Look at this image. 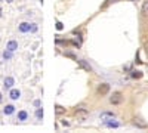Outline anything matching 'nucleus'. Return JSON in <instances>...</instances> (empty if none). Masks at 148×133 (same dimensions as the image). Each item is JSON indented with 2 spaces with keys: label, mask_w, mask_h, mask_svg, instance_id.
Returning a JSON list of instances; mask_svg holds the SVG:
<instances>
[{
  "label": "nucleus",
  "mask_w": 148,
  "mask_h": 133,
  "mask_svg": "<svg viewBox=\"0 0 148 133\" xmlns=\"http://www.w3.org/2000/svg\"><path fill=\"white\" fill-rule=\"evenodd\" d=\"M111 90V86H110V83H99L98 84V87H96V95L98 96H107Z\"/></svg>",
  "instance_id": "obj_1"
},
{
  "label": "nucleus",
  "mask_w": 148,
  "mask_h": 133,
  "mask_svg": "<svg viewBox=\"0 0 148 133\" xmlns=\"http://www.w3.org/2000/svg\"><path fill=\"white\" fill-rule=\"evenodd\" d=\"M123 101H125V96H123L121 92H114L110 96V104L111 105H120Z\"/></svg>",
  "instance_id": "obj_2"
},
{
  "label": "nucleus",
  "mask_w": 148,
  "mask_h": 133,
  "mask_svg": "<svg viewBox=\"0 0 148 133\" xmlns=\"http://www.w3.org/2000/svg\"><path fill=\"white\" fill-rule=\"evenodd\" d=\"M74 115H77L79 120H82V121H83V120H86V117L89 115V111L86 110V108H77V110L74 111Z\"/></svg>",
  "instance_id": "obj_3"
},
{
  "label": "nucleus",
  "mask_w": 148,
  "mask_h": 133,
  "mask_svg": "<svg viewBox=\"0 0 148 133\" xmlns=\"http://www.w3.org/2000/svg\"><path fill=\"white\" fill-rule=\"evenodd\" d=\"M132 126L136 129H148V124L145 121H142L141 118H133L132 120Z\"/></svg>",
  "instance_id": "obj_4"
},
{
  "label": "nucleus",
  "mask_w": 148,
  "mask_h": 133,
  "mask_svg": "<svg viewBox=\"0 0 148 133\" xmlns=\"http://www.w3.org/2000/svg\"><path fill=\"white\" fill-rule=\"evenodd\" d=\"M79 65H80V68H83V70H86V71H88V72H93V68L88 64V62H86L84 61V59H77V61H76Z\"/></svg>",
  "instance_id": "obj_5"
},
{
  "label": "nucleus",
  "mask_w": 148,
  "mask_h": 133,
  "mask_svg": "<svg viewBox=\"0 0 148 133\" xmlns=\"http://www.w3.org/2000/svg\"><path fill=\"white\" fill-rule=\"evenodd\" d=\"M18 31L19 33H30L31 31V24L28 22H21L18 25Z\"/></svg>",
  "instance_id": "obj_6"
},
{
  "label": "nucleus",
  "mask_w": 148,
  "mask_h": 133,
  "mask_svg": "<svg viewBox=\"0 0 148 133\" xmlns=\"http://www.w3.org/2000/svg\"><path fill=\"white\" fill-rule=\"evenodd\" d=\"M116 118V114L111 113V111H105L101 114V120H104V121H108V120H114Z\"/></svg>",
  "instance_id": "obj_7"
},
{
  "label": "nucleus",
  "mask_w": 148,
  "mask_h": 133,
  "mask_svg": "<svg viewBox=\"0 0 148 133\" xmlns=\"http://www.w3.org/2000/svg\"><path fill=\"white\" fill-rule=\"evenodd\" d=\"M6 49L10 50V52H15L18 49V42L16 40H9L8 44H6Z\"/></svg>",
  "instance_id": "obj_8"
},
{
  "label": "nucleus",
  "mask_w": 148,
  "mask_h": 133,
  "mask_svg": "<svg viewBox=\"0 0 148 133\" xmlns=\"http://www.w3.org/2000/svg\"><path fill=\"white\" fill-rule=\"evenodd\" d=\"M9 98H10L12 101L19 99V98H21V92H19L18 89H10V92H9Z\"/></svg>",
  "instance_id": "obj_9"
},
{
  "label": "nucleus",
  "mask_w": 148,
  "mask_h": 133,
  "mask_svg": "<svg viewBox=\"0 0 148 133\" xmlns=\"http://www.w3.org/2000/svg\"><path fill=\"white\" fill-rule=\"evenodd\" d=\"M14 84H15V78L14 77H6L5 78V84H3L5 89H12V87H14Z\"/></svg>",
  "instance_id": "obj_10"
},
{
  "label": "nucleus",
  "mask_w": 148,
  "mask_h": 133,
  "mask_svg": "<svg viewBox=\"0 0 148 133\" xmlns=\"http://www.w3.org/2000/svg\"><path fill=\"white\" fill-rule=\"evenodd\" d=\"M3 113H5L6 115H12V114L15 113V106L12 105V104H10V105H6V106H5V110H3Z\"/></svg>",
  "instance_id": "obj_11"
},
{
  "label": "nucleus",
  "mask_w": 148,
  "mask_h": 133,
  "mask_svg": "<svg viewBox=\"0 0 148 133\" xmlns=\"http://www.w3.org/2000/svg\"><path fill=\"white\" fill-rule=\"evenodd\" d=\"M130 77H132V78H142V77H144V72H142V71H138V70H135V71L130 72Z\"/></svg>",
  "instance_id": "obj_12"
},
{
  "label": "nucleus",
  "mask_w": 148,
  "mask_h": 133,
  "mask_svg": "<svg viewBox=\"0 0 148 133\" xmlns=\"http://www.w3.org/2000/svg\"><path fill=\"white\" fill-rule=\"evenodd\" d=\"M27 118H28V113L27 111H19L18 113V120L19 121H25Z\"/></svg>",
  "instance_id": "obj_13"
},
{
  "label": "nucleus",
  "mask_w": 148,
  "mask_h": 133,
  "mask_svg": "<svg viewBox=\"0 0 148 133\" xmlns=\"http://www.w3.org/2000/svg\"><path fill=\"white\" fill-rule=\"evenodd\" d=\"M55 111H56V114H58V115H61V114H65V111H67V110H65L64 106H61V105H56V106H55Z\"/></svg>",
  "instance_id": "obj_14"
},
{
  "label": "nucleus",
  "mask_w": 148,
  "mask_h": 133,
  "mask_svg": "<svg viewBox=\"0 0 148 133\" xmlns=\"http://www.w3.org/2000/svg\"><path fill=\"white\" fill-rule=\"evenodd\" d=\"M36 118H37V120H42V118H43V110H42L40 106L36 110Z\"/></svg>",
  "instance_id": "obj_15"
},
{
  "label": "nucleus",
  "mask_w": 148,
  "mask_h": 133,
  "mask_svg": "<svg viewBox=\"0 0 148 133\" xmlns=\"http://www.w3.org/2000/svg\"><path fill=\"white\" fill-rule=\"evenodd\" d=\"M142 14H144L145 16H148V0H145L144 5H142Z\"/></svg>",
  "instance_id": "obj_16"
},
{
  "label": "nucleus",
  "mask_w": 148,
  "mask_h": 133,
  "mask_svg": "<svg viewBox=\"0 0 148 133\" xmlns=\"http://www.w3.org/2000/svg\"><path fill=\"white\" fill-rule=\"evenodd\" d=\"M3 58H5V61H9V59H12V52L6 49V50L3 52Z\"/></svg>",
  "instance_id": "obj_17"
},
{
  "label": "nucleus",
  "mask_w": 148,
  "mask_h": 133,
  "mask_svg": "<svg viewBox=\"0 0 148 133\" xmlns=\"http://www.w3.org/2000/svg\"><path fill=\"white\" fill-rule=\"evenodd\" d=\"M104 124H105L107 127H119V126H120L117 121H105Z\"/></svg>",
  "instance_id": "obj_18"
},
{
  "label": "nucleus",
  "mask_w": 148,
  "mask_h": 133,
  "mask_svg": "<svg viewBox=\"0 0 148 133\" xmlns=\"http://www.w3.org/2000/svg\"><path fill=\"white\" fill-rule=\"evenodd\" d=\"M142 46H144V50H145V53H147V56H148V37H145V39H144Z\"/></svg>",
  "instance_id": "obj_19"
},
{
  "label": "nucleus",
  "mask_w": 148,
  "mask_h": 133,
  "mask_svg": "<svg viewBox=\"0 0 148 133\" xmlns=\"http://www.w3.org/2000/svg\"><path fill=\"white\" fill-rule=\"evenodd\" d=\"M56 30H58V31L64 30V24H62V22H59V21H56Z\"/></svg>",
  "instance_id": "obj_20"
},
{
  "label": "nucleus",
  "mask_w": 148,
  "mask_h": 133,
  "mask_svg": "<svg viewBox=\"0 0 148 133\" xmlns=\"http://www.w3.org/2000/svg\"><path fill=\"white\" fill-rule=\"evenodd\" d=\"M64 55H65V56H68V58H71V59H74V61H77V58L74 56L71 52H64Z\"/></svg>",
  "instance_id": "obj_21"
},
{
  "label": "nucleus",
  "mask_w": 148,
  "mask_h": 133,
  "mask_svg": "<svg viewBox=\"0 0 148 133\" xmlns=\"http://www.w3.org/2000/svg\"><path fill=\"white\" fill-rule=\"evenodd\" d=\"M37 31V24H31V33H36Z\"/></svg>",
  "instance_id": "obj_22"
},
{
  "label": "nucleus",
  "mask_w": 148,
  "mask_h": 133,
  "mask_svg": "<svg viewBox=\"0 0 148 133\" xmlns=\"http://www.w3.org/2000/svg\"><path fill=\"white\" fill-rule=\"evenodd\" d=\"M34 106H36V108H39V106H40V101H39V99L34 101Z\"/></svg>",
  "instance_id": "obj_23"
},
{
  "label": "nucleus",
  "mask_w": 148,
  "mask_h": 133,
  "mask_svg": "<svg viewBox=\"0 0 148 133\" xmlns=\"http://www.w3.org/2000/svg\"><path fill=\"white\" fill-rule=\"evenodd\" d=\"M62 124H64V126H70V123H68V121H65V120H62Z\"/></svg>",
  "instance_id": "obj_24"
},
{
  "label": "nucleus",
  "mask_w": 148,
  "mask_h": 133,
  "mask_svg": "<svg viewBox=\"0 0 148 133\" xmlns=\"http://www.w3.org/2000/svg\"><path fill=\"white\" fill-rule=\"evenodd\" d=\"M3 101V96H2V93H0V102H2Z\"/></svg>",
  "instance_id": "obj_25"
},
{
  "label": "nucleus",
  "mask_w": 148,
  "mask_h": 133,
  "mask_svg": "<svg viewBox=\"0 0 148 133\" xmlns=\"http://www.w3.org/2000/svg\"><path fill=\"white\" fill-rule=\"evenodd\" d=\"M6 2H8V3H12V2H14V0H6Z\"/></svg>",
  "instance_id": "obj_26"
}]
</instances>
